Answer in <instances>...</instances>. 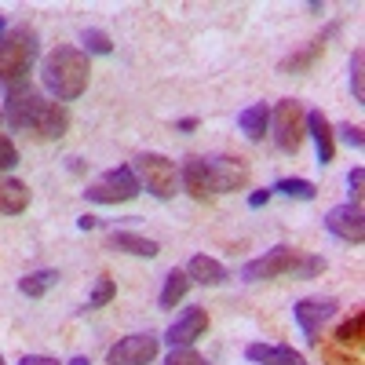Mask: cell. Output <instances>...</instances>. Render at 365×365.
Instances as JSON below:
<instances>
[{
    "label": "cell",
    "mask_w": 365,
    "mask_h": 365,
    "mask_svg": "<svg viewBox=\"0 0 365 365\" xmlns=\"http://www.w3.org/2000/svg\"><path fill=\"white\" fill-rule=\"evenodd\" d=\"M4 120L29 135L37 143H55L70 132V113L63 103H48L37 88L29 84H15L8 88V99H4Z\"/></svg>",
    "instance_id": "cell-1"
},
{
    "label": "cell",
    "mask_w": 365,
    "mask_h": 365,
    "mask_svg": "<svg viewBox=\"0 0 365 365\" xmlns=\"http://www.w3.org/2000/svg\"><path fill=\"white\" fill-rule=\"evenodd\" d=\"M88 77H91V63L81 48H55L48 51L44 66H41V81L58 103L81 99L88 88Z\"/></svg>",
    "instance_id": "cell-2"
},
{
    "label": "cell",
    "mask_w": 365,
    "mask_h": 365,
    "mask_svg": "<svg viewBox=\"0 0 365 365\" xmlns=\"http://www.w3.org/2000/svg\"><path fill=\"white\" fill-rule=\"evenodd\" d=\"M37 51H41L37 29L11 26L8 34H0V84H8V88L22 84L37 63Z\"/></svg>",
    "instance_id": "cell-3"
},
{
    "label": "cell",
    "mask_w": 365,
    "mask_h": 365,
    "mask_svg": "<svg viewBox=\"0 0 365 365\" xmlns=\"http://www.w3.org/2000/svg\"><path fill=\"white\" fill-rule=\"evenodd\" d=\"M139 190L143 187H139L132 165H117V168H110V172L91 179L84 187V197L96 201V205H125V201L139 197Z\"/></svg>",
    "instance_id": "cell-4"
},
{
    "label": "cell",
    "mask_w": 365,
    "mask_h": 365,
    "mask_svg": "<svg viewBox=\"0 0 365 365\" xmlns=\"http://www.w3.org/2000/svg\"><path fill=\"white\" fill-rule=\"evenodd\" d=\"M132 172L139 179V187H146L150 194L161 197V201L175 197V190H179V168L165 154H139L135 165H132Z\"/></svg>",
    "instance_id": "cell-5"
},
{
    "label": "cell",
    "mask_w": 365,
    "mask_h": 365,
    "mask_svg": "<svg viewBox=\"0 0 365 365\" xmlns=\"http://www.w3.org/2000/svg\"><path fill=\"white\" fill-rule=\"evenodd\" d=\"M270 128L282 154H296L303 146V135H307V110L299 106V99H282L270 110Z\"/></svg>",
    "instance_id": "cell-6"
},
{
    "label": "cell",
    "mask_w": 365,
    "mask_h": 365,
    "mask_svg": "<svg viewBox=\"0 0 365 365\" xmlns=\"http://www.w3.org/2000/svg\"><path fill=\"white\" fill-rule=\"evenodd\" d=\"M296 259L299 252L289 249V245H274L270 252H263L259 259H249L245 267H241V282H274V278H289V274L296 270Z\"/></svg>",
    "instance_id": "cell-7"
},
{
    "label": "cell",
    "mask_w": 365,
    "mask_h": 365,
    "mask_svg": "<svg viewBox=\"0 0 365 365\" xmlns=\"http://www.w3.org/2000/svg\"><path fill=\"white\" fill-rule=\"evenodd\" d=\"M336 307H340V303L332 299V296H311V299H299L296 307H292V318L303 329V336H307L311 347L322 344V329H325V322L332 314H336Z\"/></svg>",
    "instance_id": "cell-8"
},
{
    "label": "cell",
    "mask_w": 365,
    "mask_h": 365,
    "mask_svg": "<svg viewBox=\"0 0 365 365\" xmlns=\"http://www.w3.org/2000/svg\"><path fill=\"white\" fill-rule=\"evenodd\" d=\"M161 344L154 332H132V336L117 340L110 351H106V365H150L158 358Z\"/></svg>",
    "instance_id": "cell-9"
},
{
    "label": "cell",
    "mask_w": 365,
    "mask_h": 365,
    "mask_svg": "<svg viewBox=\"0 0 365 365\" xmlns=\"http://www.w3.org/2000/svg\"><path fill=\"white\" fill-rule=\"evenodd\" d=\"M325 230L332 237L347 241V245H361V241H365V216H361V208L358 205H336V208H329Z\"/></svg>",
    "instance_id": "cell-10"
},
{
    "label": "cell",
    "mask_w": 365,
    "mask_h": 365,
    "mask_svg": "<svg viewBox=\"0 0 365 365\" xmlns=\"http://www.w3.org/2000/svg\"><path fill=\"white\" fill-rule=\"evenodd\" d=\"M179 182L194 201H216V182H212V168H208V158H187L179 172Z\"/></svg>",
    "instance_id": "cell-11"
},
{
    "label": "cell",
    "mask_w": 365,
    "mask_h": 365,
    "mask_svg": "<svg viewBox=\"0 0 365 365\" xmlns=\"http://www.w3.org/2000/svg\"><path fill=\"white\" fill-rule=\"evenodd\" d=\"M208 332V311L205 307H187L172 325H168V332H165V340L172 344V347H190L194 340H201Z\"/></svg>",
    "instance_id": "cell-12"
},
{
    "label": "cell",
    "mask_w": 365,
    "mask_h": 365,
    "mask_svg": "<svg viewBox=\"0 0 365 365\" xmlns=\"http://www.w3.org/2000/svg\"><path fill=\"white\" fill-rule=\"evenodd\" d=\"M212 168V182H216V194H230L241 190L249 182V165L241 158H208Z\"/></svg>",
    "instance_id": "cell-13"
},
{
    "label": "cell",
    "mask_w": 365,
    "mask_h": 365,
    "mask_svg": "<svg viewBox=\"0 0 365 365\" xmlns=\"http://www.w3.org/2000/svg\"><path fill=\"white\" fill-rule=\"evenodd\" d=\"M307 132L314 135V146H318V165H332V158H336V132H332L329 117L322 110H311L307 113Z\"/></svg>",
    "instance_id": "cell-14"
},
{
    "label": "cell",
    "mask_w": 365,
    "mask_h": 365,
    "mask_svg": "<svg viewBox=\"0 0 365 365\" xmlns=\"http://www.w3.org/2000/svg\"><path fill=\"white\" fill-rule=\"evenodd\" d=\"M332 34H336V26H332L325 37H314V41H311L307 48H299V51L285 55L282 63H278V70H282V73H307V70H311V66L318 63V58L325 55V44H329V37H332Z\"/></svg>",
    "instance_id": "cell-15"
},
{
    "label": "cell",
    "mask_w": 365,
    "mask_h": 365,
    "mask_svg": "<svg viewBox=\"0 0 365 365\" xmlns=\"http://www.w3.org/2000/svg\"><path fill=\"white\" fill-rule=\"evenodd\" d=\"M245 358L256 361V365H307V358H303L299 351H292L289 344H278V347H270V344H249L245 347Z\"/></svg>",
    "instance_id": "cell-16"
},
{
    "label": "cell",
    "mask_w": 365,
    "mask_h": 365,
    "mask_svg": "<svg viewBox=\"0 0 365 365\" xmlns=\"http://www.w3.org/2000/svg\"><path fill=\"white\" fill-rule=\"evenodd\" d=\"M106 245L117 249V252H128V256H143V259H154L161 252V245L154 237H143V234H132V230H110Z\"/></svg>",
    "instance_id": "cell-17"
},
{
    "label": "cell",
    "mask_w": 365,
    "mask_h": 365,
    "mask_svg": "<svg viewBox=\"0 0 365 365\" xmlns=\"http://www.w3.org/2000/svg\"><path fill=\"white\" fill-rule=\"evenodd\" d=\"M237 128L245 132L249 143H263V135H267V128H270V106H267V103L245 106V110L237 113Z\"/></svg>",
    "instance_id": "cell-18"
},
{
    "label": "cell",
    "mask_w": 365,
    "mask_h": 365,
    "mask_svg": "<svg viewBox=\"0 0 365 365\" xmlns=\"http://www.w3.org/2000/svg\"><path fill=\"white\" fill-rule=\"evenodd\" d=\"M187 278L190 282H197V285H223L230 274H227V267L220 263V259H212V256H190V263H187Z\"/></svg>",
    "instance_id": "cell-19"
},
{
    "label": "cell",
    "mask_w": 365,
    "mask_h": 365,
    "mask_svg": "<svg viewBox=\"0 0 365 365\" xmlns=\"http://www.w3.org/2000/svg\"><path fill=\"white\" fill-rule=\"evenodd\" d=\"M29 208V190L22 179L0 175V216H19V212Z\"/></svg>",
    "instance_id": "cell-20"
},
{
    "label": "cell",
    "mask_w": 365,
    "mask_h": 365,
    "mask_svg": "<svg viewBox=\"0 0 365 365\" xmlns=\"http://www.w3.org/2000/svg\"><path fill=\"white\" fill-rule=\"evenodd\" d=\"M55 285H58V270H34V274H26V278H19V292L29 296V299L48 296Z\"/></svg>",
    "instance_id": "cell-21"
},
{
    "label": "cell",
    "mask_w": 365,
    "mask_h": 365,
    "mask_svg": "<svg viewBox=\"0 0 365 365\" xmlns=\"http://www.w3.org/2000/svg\"><path fill=\"white\" fill-rule=\"evenodd\" d=\"M361 340H365V311H354V314L336 329V347L361 351Z\"/></svg>",
    "instance_id": "cell-22"
},
{
    "label": "cell",
    "mask_w": 365,
    "mask_h": 365,
    "mask_svg": "<svg viewBox=\"0 0 365 365\" xmlns=\"http://www.w3.org/2000/svg\"><path fill=\"white\" fill-rule=\"evenodd\" d=\"M190 292V278H187V270H168V278H165V289H161V307H175V303Z\"/></svg>",
    "instance_id": "cell-23"
},
{
    "label": "cell",
    "mask_w": 365,
    "mask_h": 365,
    "mask_svg": "<svg viewBox=\"0 0 365 365\" xmlns=\"http://www.w3.org/2000/svg\"><path fill=\"white\" fill-rule=\"evenodd\" d=\"M274 194H285V197H296V201H314L318 197V187L311 179H278L270 187Z\"/></svg>",
    "instance_id": "cell-24"
},
{
    "label": "cell",
    "mask_w": 365,
    "mask_h": 365,
    "mask_svg": "<svg viewBox=\"0 0 365 365\" xmlns=\"http://www.w3.org/2000/svg\"><path fill=\"white\" fill-rule=\"evenodd\" d=\"M113 296H117V285H113V278H110V274H99L96 292L88 296V311H99V307H106V303H113Z\"/></svg>",
    "instance_id": "cell-25"
},
{
    "label": "cell",
    "mask_w": 365,
    "mask_h": 365,
    "mask_svg": "<svg viewBox=\"0 0 365 365\" xmlns=\"http://www.w3.org/2000/svg\"><path fill=\"white\" fill-rule=\"evenodd\" d=\"M351 96H354V103L365 99V51L361 48L351 51Z\"/></svg>",
    "instance_id": "cell-26"
},
{
    "label": "cell",
    "mask_w": 365,
    "mask_h": 365,
    "mask_svg": "<svg viewBox=\"0 0 365 365\" xmlns=\"http://www.w3.org/2000/svg\"><path fill=\"white\" fill-rule=\"evenodd\" d=\"M81 44H84V55H110L113 51V44H110V37L103 34V29H84Z\"/></svg>",
    "instance_id": "cell-27"
},
{
    "label": "cell",
    "mask_w": 365,
    "mask_h": 365,
    "mask_svg": "<svg viewBox=\"0 0 365 365\" xmlns=\"http://www.w3.org/2000/svg\"><path fill=\"white\" fill-rule=\"evenodd\" d=\"M322 274H325V259H322V256H303V252H299V259H296V270H292V278L307 282V278H322Z\"/></svg>",
    "instance_id": "cell-28"
},
{
    "label": "cell",
    "mask_w": 365,
    "mask_h": 365,
    "mask_svg": "<svg viewBox=\"0 0 365 365\" xmlns=\"http://www.w3.org/2000/svg\"><path fill=\"white\" fill-rule=\"evenodd\" d=\"M318 347H322V361L325 365H361L358 354H344L336 344H318Z\"/></svg>",
    "instance_id": "cell-29"
},
{
    "label": "cell",
    "mask_w": 365,
    "mask_h": 365,
    "mask_svg": "<svg viewBox=\"0 0 365 365\" xmlns=\"http://www.w3.org/2000/svg\"><path fill=\"white\" fill-rule=\"evenodd\" d=\"M165 365H208L194 347H172V354L165 358Z\"/></svg>",
    "instance_id": "cell-30"
},
{
    "label": "cell",
    "mask_w": 365,
    "mask_h": 365,
    "mask_svg": "<svg viewBox=\"0 0 365 365\" xmlns=\"http://www.w3.org/2000/svg\"><path fill=\"white\" fill-rule=\"evenodd\" d=\"M347 187H351V201L347 205H358L361 208V187H365V168H351V175H347Z\"/></svg>",
    "instance_id": "cell-31"
},
{
    "label": "cell",
    "mask_w": 365,
    "mask_h": 365,
    "mask_svg": "<svg viewBox=\"0 0 365 365\" xmlns=\"http://www.w3.org/2000/svg\"><path fill=\"white\" fill-rule=\"evenodd\" d=\"M19 165V150H15V143L11 139H0V175H4L8 168H15Z\"/></svg>",
    "instance_id": "cell-32"
},
{
    "label": "cell",
    "mask_w": 365,
    "mask_h": 365,
    "mask_svg": "<svg viewBox=\"0 0 365 365\" xmlns=\"http://www.w3.org/2000/svg\"><path fill=\"white\" fill-rule=\"evenodd\" d=\"M336 132H340V139H344L347 146H354V150H361V146H365V135H361V125H351V120H347V125H340Z\"/></svg>",
    "instance_id": "cell-33"
},
{
    "label": "cell",
    "mask_w": 365,
    "mask_h": 365,
    "mask_svg": "<svg viewBox=\"0 0 365 365\" xmlns=\"http://www.w3.org/2000/svg\"><path fill=\"white\" fill-rule=\"evenodd\" d=\"M19 365H58V358H48V354H26Z\"/></svg>",
    "instance_id": "cell-34"
},
{
    "label": "cell",
    "mask_w": 365,
    "mask_h": 365,
    "mask_svg": "<svg viewBox=\"0 0 365 365\" xmlns=\"http://www.w3.org/2000/svg\"><path fill=\"white\" fill-rule=\"evenodd\" d=\"M270 197H274V190H256V194L249 197V208H263Z\"/></svg>",
    "instance_id": "cell-35"
},
{
    "label": "cell",
    "mask_w": 365,
    "mask_h": 365,
    "mask_svg": "<svg viewBox=\"0 0 365 365\" xmlns=\"http://www.w3.org/2000/svg\"><path fill=\"white\" fill-rule=\"evenodd\" d=\"M175 128H179V132H194V128H197V117H182V120H175Z\"/></svg>",
    "instance_id": "cell-36"
},
{
    "label": "cell",
    "mask_w": 365,
    "mask_h": 365,
    "mask_svg": "<svg viewBox=\"0 0 365 365\" xmlns=\"http://www.w3.org/2000/svg\"><path fill=\"white\" fill-rule=\"evenodd\" d=\"M96 223H99L96 216H81V220H77V227H81V230H91V227H96Z\"/></svg>",
    "instance_id": "cell-37"
},
{
    "label": "cell",
    "mask_w": 365,
    "mask_h": 365,
    "mask_svg": "<svg viewBox=\"0 0 365 365\" xmlns=\"http://www.w3.org/2000/svg\"><path fill=\"white\" fill-rule=\"evenodd\" d=\"M66 365H91V361H88V358H70Z\"/></svg>",
    "instance_id": "cell-38"
},
{
    "label": "cell",
    "mask_w": 365,
    "mask_h": 365,
    "mask_svg": "<svg viewBox=\"0 0 365 365\" xmlns=\"http://www.w3.org/2000/svg\"><path fill=\"white\" fill-rule=\"evenodd\" d=\"M0 26H4V19H0Z\"/></svg>",
    "instance_id": "cell-39"
},
{
    "label": "cell",
    "mask_w": 365,
    "mask_h": 365,
    "mask_svg": "<svg viewBox=\"0 0 365 365\" xmlns=\"http://www.w3.org/2000/svg\"><path fill=\"white\" fill-rule=\"evenodd\" d=\"M0 365H4V358H0Z\"/></svg>",
    "instance_id": "cell-40"
}]
</instances>
